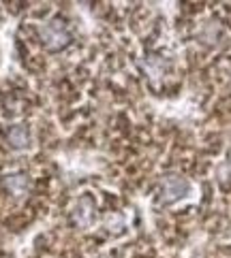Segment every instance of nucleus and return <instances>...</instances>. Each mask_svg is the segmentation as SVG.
I'll use <instances>...</instances> for the list:
<instances>
[{"label":"nucleus","instance_id":"nucleus-1","mask_svg":"<svg viewBox=\"0 0 231 258\" xmlns=\"http://www.w3.org/2000/svg\"><path fill=\"white\" fill-rule=\"evenodd\" d=\"M191 192H193L191 181L180 177V175H167L161 183V201L167 203V205L184 201L187 197H191Z\"/></svg>","mask_w":231,"mask_h":258},{"label":"nucleus","instance_id":"nucleus-2","mask_svg":"<svg viewBox=\"0 0 231 258\" xmlns=\"http://www.w3.org/2000/svg\"><path fill=\"white\" fill-rule=\"evenodd\" d=\"M39 39L50 51H58V49L67 47L71 36L67 30H64V26L60 22H48V24L39 26Z\"/></svg>","mask_w":231,"mask_h":258},{"label":"nucleus","instance_id":"nucleus-3","mask_svg":"<svg viewBox=\"0 0 231 258\" xmlns=\"http://www.w3.org/2000/svg\"><path fill=\"white\" fill-rule=\"evenodd\" d=\"M7 141L13 150H26L30 145V131L24 124H17L7 133Z\"/></svg>","mask_w":231,"mask_h":258},{"label":"nucleus","instance_id":"nucleus-4","mask_svg":"<svg viewBox=\"0 0 231 258\" xmlns=\"http://www.w3.org/2000/svg\"><path fill=\"white\" fill-rule=\"evenodd\" d=\"M3 186H5L9 192H11V195L22 197V195H26V192H28L30 181H28V177H26V175L15 173V175H7V177L3 179Z\"/></svg>","mask_w":231,"mask_h":258},{"label":"nucleus","instance_id":"nucleus-5","mask_svg":"<svg viewBox=\"0 0 231 258\" xmlns=\"http://www.w3.org/2000/svg\"><path fill=\"white\" fill-rule=\"evenodd\" d=\"M73 220H75V224H79V226H88L90 224V220H92L90 201L84 199L75 209H73Z\"/></svg>","mask_w":231,"mask_h":258}]
</instances>
